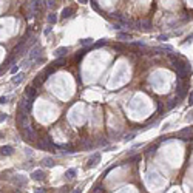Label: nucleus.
Listing matches in <instances>:
<instances>
[{
    "instance_id": "nucleus-34",
    "label": "nucleus",
    "mask_w": 193,
    "mask_h": 193,
    "mask_svg": "<svg viewBox=\"0 0 193 193\" xmlns=\"http://www.w3.org/2000/svg\"><path fill=\"white\" fill-rule=\"evenodd\" d=\"M0 73H2V68H0Z\"/></svg>"
},
{
    "instance_id": "nucleus-13",
    "label": "nucleus",
    "mask_w": 193,
    "mask_h": 193,
    "mask_svg": "<svg viewBox=\"0 0 193 193\" xmlns=\"http://www.w3.org/2000/svg\"><path fill=\"white\" fill-rule=\"evenodd\" d=\"M42 164H44L45 167L51 168L53 165H54V159H53V158H44V159H42Z\"/></svg>"
},
{
    "instance_id": "nucleus-14",
    "label": "nucleus",
    "mask_w": 193,
    "mask_h": 193,
    "mask_svg": "<svg viewBox=\"0 0 193 193\" xmlns=\"http://www.w3.org/2000/svg\"><path fill=\"white\" fill-rule=\"evenodd\" d=\"M23 77H25V76H23L22 73H20V74H17V76H14V77H13V84H14V85H19V84L23 80Z\"/></svg>"
},
{
    "instance_id": "nucleus-20",
    "label": "nucleus",
    "mask_w": 193,
    "mask_h": 193,
    "mask_svg": "<svg viewBox=\"0 0 193 193\" xmlns=\"http://www.w3.org/2000/svg\"><path fill=\"white\" fill-rule=\"evenodd\" d=\"M67 178H74V176H76V170H74V168H69L68 171H67Z\"/></svg>"
},
{
    "instance_id": "nucleus-31",
    "label": "nucleus",
    "mask_w": 193,
    "mask_h": 193,
    "mask_svg": "<svg viewBox=\"0 0 193 193\" xmlns=\"http://www.w3.org/2000/svg\"><path fill=\"white\" fill-rule=\"evenodd\" d=\"M175 102H176V100H170V104H168V108H173V107H175Z\"/></svg>"
},
{
    "instance_id": "nucleus-35",
    "label": "nucleus",
    "mask_w": 193,
    "mask_h": 193,
    "mask_svg": "<svg viewBox=\"0 0 193 193\" xmlns=\"http://www.w3.org/2000/svg\"><path fill=\"white\" fill-rule=\"evenodd\" d=\"M0 138H2V133H0Z\"/></svg>"
},
{
    "instance_id": "nucleus-23",
    "label": "nucleus",
    "mask_w": 193,
    "mask_h": 193,
    "mask_svg": "<svg viewBox=\"0 0 193 193\" xmlns=\"http://www.w3.org/2000/svg\"><path fill=\"white\" fill-rule=\"evenodd\" d=\"M31 108H33V102H31V100H28V104H26V111H31Z\"/></svg>"
},
{
    "instance_id": "nucleus-33",
    "label": "nucleus",
    "mask_w": 193,
    "mask_h": 193,
    "mask_svg": "<svg viewBox=\"0 0 193 193\" xmlns=\"http://www.w3.org/2000/svg\"><path fill=\"white\" fill-rule=\"evenodd\" d=\"M13 193H20V192H19V190H15V192H13Z\"/></svg>"
},
{
    "instance_id": "nucleus-22",
    "label": "nucleus",
    "mask_w": 193,
    "mask_h": 193,
    "mask_svg": "<svg viewBox=\"0 0 193 193\" xmlns=\"http://www.w3.org/2000/svg\"><path fill=\"white\" fill-rule=\"evenodd\" d=\"M104 45H107V40H105V39H102V40H99V42H98V44H96V46H98V48H99V46H104Z\"/></svg>"
},
{
    "instance_id": "nucleus-21",
    "label": "nucleus",
    "mask_w": 193,
    "mask_h": 193,
    "mask_svg": "<svg viewBox=\"0 0 193 193\" xmlns=\"http://www.w3.org/2000/svg\"><path fill=\"white\" fill-rule=\"evenodd\" d=\"M8 100H9L8 96H2V98H0V104H6Z\"/></svg>"
},
{
    "instance_id": "nucleus-32",
    "label": "nucleus",
    "mask_w": 193,
    "mask_h": 193,
    "mask_svg": "<svg viewBox=\"0 0 193 193\" xmlns=\"http://www.w3.org/2000/svg\"><path fill=\"white\" fill-rule=\"evenodd\" d=\"M73 193H80V189H77V190H74Z\"/></svg>"
},
{
    "instance_id": "nucleus-24",
    "label": "nucleus",
    "mask_w": 193,
    "mask_h": 193,
    "mask_svg": "<svg viewBox=\"0 0 193 193\" xmlns=\"http://www.w3.org/2000/svg\"><path fill=\"white\" fill-rule=\"evenodd\" d=\"M45 3H46V6H48V8H53V6L56 5L54 2H53V0H48V2H45Z\"/></svg>"
},
{
    "instance_id": "nucleus-8",
    "label": "nucleus",
    "mask_w": 193,
    "mask_h": 193,
    "mask_svg": "<svg viewBox=\"0 0 193 193\" xmlns=\"http://www.w3.org/2000/svg\"><path fill=\"white\" fill-rule=\"evenodd\" d=\"M67 53H68V48L67 46H60V48H57V50L54 51V56L59 57V59H62L63 56L67 54Z\"/></svg>"
},
{
    "instance_id": "nucleus-2",
    "label": "nucleus",
    "mask_w": 193,
    "mask_h": 193,
    "mask_svg": "<svg viewBox=\"0 0 193 193\" xmlns=\"http://www.w3.org/2000/svg\"><path fill=\"white\" fill-rule=\"evenodd\" d=\"M39 147L40 148H44V150H46V148H54V144L51 142V139L50 138H45V139H42V141L39 142Z\"/></svg>"
},
{
    "instance_id": "nucleus-5",
    "label": "nucleus",
    "mask_w": 193,
    "mask_h": 193,
    "mask_svg": "<svg viewBox=\"0 0 193 193\" xmlns=\"http://www.w3.org/2000/svg\"><path fill=\"white\" fill-rule=\"evenodd\" d=\"M14 152V148L11 145H3V147H0V154L2 156H11Z\"/></svg>"
},
{
    "instance_id": "nucleus-28",
    "label": "nucleus",
    "mask_w": 193,
    "mask_h": 193,
    "mask_svg": "<svg viewBox=\"0 0 193 193\" xmlns=\"http://www.w3.org/2000/svg\"><path fill=\"white\" fill-rule=\"evenodd\" d=\"M5 119H6V114L0 113V122H2V121H5Z\"/></svg>"
},
{
    "instance_id": "nucleus-26",
    "label": "nucleus",
    "mask_w": 193,
    "mask_h": 193,
    "mask_svg": "<svg viewBox=\"0 0 193 193\" xmlns=\"http://www.w3.org/2000/svg\"><path fill=\"white\" fill-rule=\"evenodd\" d=\"M94 193H100V185H99V184L94 187Z\"/></svg>"
},
{
    "instance_id": "nucleus-11",
    "label": "nucleus",
    "mask_w": 193,
    "mask_h": 193,
    "mask_svg": "<svg viewBox=\"0 0 193 193\" xmlns=\"http://www.w3.org/2000/svg\"><path fill=\"white\" fill-rule=\"evenodd\" d=\"M25 96H26V98H29V100L33 98H36V88L34 87H28V88H26V91H25Z\"/></svg>"
},
{
    "instance_id": "nucleus-6",
    "label": "nucleus",
    "mask_w": 193,
    "mask_h": 193,
    "mask_svg": "<svg viewBox=\"0 0 193 193\" xmlns=\"http://www.w3.org/2000/svg\"><path fill=\"white\" fill-rule=\"evenodd\" d=\"M178 136L179 138H182V139H190V136H192V127H187V128H184V130H181L179 133H178Z\"/></svg>"
},
{
    "instance_id": "nucleus-30",
    "label": "nucleus",
    "mask_w": 193,
    "mask_h": 193,
    "mask_svg": "<svg viewBox=\"0 0 193 193\" xmlns=\"http://www.w3.org/2000/svg\"><path fill=\"white\" fill-rule=\"evenodd\" d=\"M62 63H63V59H59V60L54 63V65H57V67H59V65H62Z\"/></svg>"
},
{
    "instance_id": "nucleus-17",
    "label": "nucleus",
    "mask_w": 193,
    "mask_h": 193,
    "mask_svg": "<svg viewBox=\"0 0 193 193\" xmlns=\"http://www.w3.org/2000/svg\"><path fill=\"white\" fill-rule=\"evenodd\" d=\"M71 14H73V9H71V8H65V9L62 11V17L67 19V17H69Z\"/></svg>"
},
{
    "instance_id": "nucleus-15",
    "label": "nucleus",
    "mask_w": 193,
    "mask_h": 193,
    "mask_svg": "<svg viewBox=\"0 0 193 193\" xmlns=\"http://www.w3.org/2000/svg\"><path fill=\"white\" fill-rule=\"evenodd\" d=\"M46 19H48V23H51V25H53V23H56V22H57V14H53V13H51V14H48V17H46Z\"/></svg>"
},
{
    "instance_id": "nucleus-18",
    "label": "nucleus",
    "mask_w": 193,
    "mask_h": 193,
    "mask_svg": "<svg viewBox=\"0 0 193 193\" xmlns=\"http://www.w3.org/2000/svg\"><path fill=\"white\" fill-rule=\"evenodd\" d=\"M87 51H88V48H84L82 51H79V53H77V56H76V60H80V59H82L85 54H87Z\"/></svg>"
},
{
    "instance_id": "nucleus-12",
    "label": "nucleus",
    "mask_w": 193,
    "mask_h": 193,
    "mask_svg": "<svg viewBox=\"0 0 193 193\" xmlns=\"http://www.w3.org/2000/svg\"><path fill=\"white\" fill-rule=\"evenodd\" d=\"M14 184H17V187H22V185L26 184V179L22 175H17V178H14Z\"/></svg>"
},
{
    "instance_id": "nucleus-25",
    "label": "nucleus",
    "mask_w": 193,
    "mask_h": 193,
    "mask_svg": "<svg viewBox=\"0 0 193 193\" xmlns=\"http://www.w3.org/2000/svg\"><path fill=\"white\" fill-rule=\"evenodd\" d=\"M91 6H93L96 11H99V6H98V2H91Z\"/></svg>"
},
{
    "instance_id": "nucleus-19",
    "label": "nucleus",
    "mask_w": 193,
    "mask_h": 193,
    "mask_svg": "<svg viewBox=\"0 0 193 193\" xmlns=\"http://www.w3.org/2000/svg\"><path fill=\"white\" fill-rule=\"evenodd\" d=\"M80 45H84V46L93 45V39H82V40H80Z\"/></svg>"
},
{
    "instance_id": "nucleus-16",
    "label": "nucleus",
    "mask_w": 193,
    "mask_h": 193,
    "mask_svg": "<svg viewBox=\"0 0 193 193\" xmlns=\"http://www.w3.org/2000/svg\"><path fill=\"white\" fill-rule=\"evenodd\" d=\"M23 46H25V40H20V44L14 48V54H19V53L23 50Z\"/></svg>"
},
{
    "instance_id": "nucleus-29",
    "label": "nucleus",
    "mask_w": 193,
    "mask_h": 193,
    "mask_svg": "<svg viewBox=\"0 0 193 193\" xmlns=\"http://www.w3.org/2000/svg\"><path fill=\"white\" fill-rule=\"evenodd\" d=\"M17 69H19V65H17V67H13V68H11V73H13V74L17 73Z\"/></svg>"
},
{
    "instance_id": "nucleus-4",
    "label": "nucleus",
    "mask_w": 193,
    "mask_h": 193,
    "mask_svg": "<svg viewBox=\"0 0 193 193\" xmlns=\"http://www.w3.org/2000/svg\"><path fill=\"white\" fill-rule=\"evenodd\" d=\"M99 161H100V153H94L88 161V167H96L99 164Z\"/></svg>"
},
{
    "instance_id": "nucleus-1",
    "label": "nucleus",
    "mask_w": 193,
    "mask_h": 193,
    "mask_svg": "<svg viewBox=\"0 0 193 193\" xmlns=\"http://www.w3.org/2000/svg\"><path fill=\"white\" fill-rule=\"evenodd\" d=\"M23 136H25L26 139H29V141H36V138H37L34 128L31 127V125L26 127V128H23Z\"/></svg>"
},
{
    "instance_id": "nucleus-9",
    "label": "nucleus",
    "mask_w": 193,
    "mask_h": 193,
    "mask_svg": "<svg viewBox=\"0 0 193 193\" xmlns=\"http://www.w3.org/2000/svg\"><path fill=\"white\" fill-rule=\"evenodd\" d=\"M150 26H152V23H150L148 20H139V22H136V28H138V29H141V28L148 29Z\"/></svg>"
},
{
    "instance_id": "nucleus-7",
    "label": "nucleus",
    "mask_w": 193,
    "mask_h": 193,
    "mask_svg": "<svg viewBox=\"0 0 193 193\" xmlns=\"http://www.w3.org/2000/svg\"><path fill=\"white\" fill-rule=\"evenodd\" d=\"M31 178H33L34 181H42L45 178V173L42 170H36V171H33V173H31Z\"/></svg>"
},
{
    "instance_id": "nucleus-10",
    "label": "nucleus",
    "mask_w": 193,
    "mask_h": 193,
    "mask_svg": "<svg viewBox=\"0 0 193 193\" xmlns=\"http://www.w3.org/2000/svg\"><path fill=\"white\" fill-rule=\"evenodd\" d=\"M40 53H42V48L40 46H36L34 50L29 53V59H31V60H36V57H39Z\"/></svg>"
},
{
    "instance_id": "nucleus-3",
    "label": "nucleus",
    "mask_w": 193,
    "mask_h": 193,
    "mask_svg": "<svg viewBox=\"0 0 193 193\" xmlns=\"http://www.w3.org/2000/svg\"><path fill=\"white\" fill-rule=\"evenodd\" d=\"M19 124L22 125V128L29 127V119H28V114H25V113H20V114H19Z\"/></svg>"
},
{
    "instance_id": "nucleus-27",
    "label": "nucleus",
    "mask_w": 193,
    "mask_h": 193,
    "mask_svg": "<svg viewBox=\"0 0 193 193\" xmlns=\"http://www.w3.org/2000/svg\"><path fill=\"white\" fill-rule=\"evenodd\" d=\"M36 193H46L45 189H36Z\"/></svg>"
}]
</instances>
